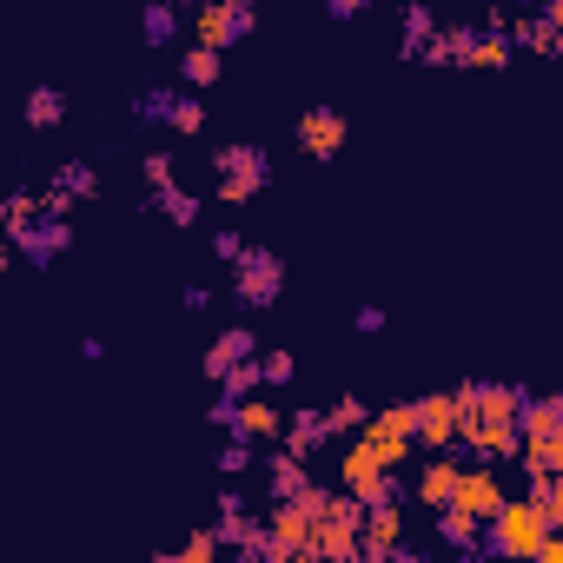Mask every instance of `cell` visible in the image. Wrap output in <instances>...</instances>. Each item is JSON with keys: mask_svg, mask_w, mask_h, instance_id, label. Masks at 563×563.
I'll use <instances>...</instances> for the list:
<instances>
[{"mask_svg": "<svg viewBox=\"0 0 563 563\" xmlns=\"http://www.w3.org/2000/svg\"><path fill=\"white\" fill-rule=\"evenodd\" d=\"M457 451L464 457H517V405H523V385H497V378H464L457 391Z\"/></svg>", "mask_w": 563, "mask_h": 563, "instance_id": "cell-1", "label": "cell"}, {"mask_svg": "<svg viewBox=\"0 0 563 563\" xmlns=\"http://www.w3.org/2000/svg\"><path fill=\"white\" fill-rule=\"evenodd\" d=\"M517 464L523 471H563V398H530L517 405Z\"/></svg>", "mask_w": 563, "mask_h": 563, "instance_id": "cell-2", "label": "cell"}, {"mask_svg": "<svg viewBox=\"0 0 563 563\" xmlns=\"http://www.w3.org/2000/svg\"><path fill=\"white\" fill-rule=\"evenodd\" d=\"M543 517H537V504L530 497H504L484 523H477V556H530L537 543H543Z\"/></svg>", "mask_w": 563, "mask_h": 563, "instance_id": "cell-3", "label": "cell"}, {"mask_svg": "<svg viewBox=\"0 0 563 563\" xmlns=\"http://www.w3.org/2000/svg\"><path fill=\"white\" fill-rule=\"evenodd\" d=\"M212 166H219V199H225V206H245V199L265 192V179H272V153H265L258 140H225V146L212 153Z\"/></svg>", "mask_w": 563, "mask_h": 563, "instance_id": "cell-4", "label": "cell"}, {"mask_svg": "<svg viewBox=\"0 0 563 563\" xmlns=\"http://www.w3.org/2000/svg\"><path fill=\"white\" fill-rule=\"evenodd\" d=\"M278 292H286V258L245 245V252L232 258V299H239L245 312H265V306H278Z\"/></svg>", "mask_w": 563, "mask_h": 563, "instance_id": "cell-5", "label": "cell"}, {"mask_svg": "<svg viewBox=\"0 0 563 563\" xmlns=\"http://www.w3.org/2000/svg\"><path fill=\"white\" fill-rule=\"evenodd\" d=\"M258 27V14H252V0H199L192 8V41H206V47H232V41H245Z\"/></svg>", "mask_w": 563, "mask_h": 563, "instance_id": "cell-6", "label": "cell"}, {"mask_svg": "<svg viewBox=\"0 0 563 563\" xmlns=\"http://www.w3.org/2000/svg\"><path fill=\"white\" fill-rule=\"evenodd\" d=\"M411 444H424V451H451L457 444V398L451 391L411 398Z\"/></svg>", "mask_w": 563, "mask_h": 563, "instance_id": "cell-7", "label": "cell"}, {"mask_svg": "<svg viewBox=\"0 0 563 563\" xmlns=\"http://www.w3.org/2000/svg\"><path fill=\"white\" fill-rule=\"evenodd\" d=\"M451 504L464 510V517H490L497 504H504V477H497V464H484V457H471V464H457V484H451Z\"/></svg>", "mask_w": 563, "mask_h": 563, "instance_id": "cell-8", "label": "cell"}, {"mask_svg": "<svg viewBox=\"0 0 563 563\" xmlns=\"http://www.w3.org/2000/svg\"><path fill=\"white\" fill-rule=\"evenodd\" d=\"M8 239H14V252H21V258H34V265H54V258L74 245V232H67V219H60V212H34V219H27V225H14Z\"/></svg>", "mask_w": 563, "mask_h": 563, "instance_id": "cell-9", "label": "cell"}, {"mask_svg": "<svg viewBox=\"0 0 563 563\" xmlns=\"http://www.w3.org/2000/svg\"><path fill=\"white\" fill-rule=\"evenodd\" d=\"M405 543V510H398V497L391 504H365V517H358V556H391Z\"/></svg>", "mask_w": 563, "mask_h": 563, "instance_id": "cell-10", "label": "cell"}, {"mask_svg": "<svg viewBox=\"0 0 563 563\" xmlns=\"http://www.w3.org/2000/svg\"><path fill=\"white\" fill-rule=\"evenodd\" d=\"M345 140H352V126H345L339 107H306V113H299V146H306L312 159H332Z\"/></svg>", "mask_w": 563, "mask_h": 563, "instance_id": "cell-11", "label": "cell"}, {"mask_svg": "<svg viewBox=\"0 0 563 563\" xmlns=\"http://www.w3.org/2000/svg\"><path fill=\"white\" fill-rule=\"evenodd\" d=\"M278 424H286V418H278V405H258V398H239V405H232V418H225V431H232V438H245V444L278 438Z\"/></svg>", "mask_w": 563, "mask_h": 563, "instance_id": "cell-12", "label": "cell"}, {"mask_svg": "<svg viewBox=\"0 0 563 563\" xmlns=\"http://www.w3.org/2000/svg\"><path fill=\"white\" fill-rule=\"evenodd\" d=\"M556 27H563V21H550L543 8H537V14H510V21H504L510 47H530V54H556Z\"/></svg>", "mask_w": 563, "mask_h": 563, "instance_id": "cell-13", "label": "cell"}, {"mask_svg": "<svg viewBox=\"0 0 563 563\" xmlns=\"http://www.w3.org/2000/svg\"><path fill=\"white\" fill-rule=\"evenodd\" d=\"M451 484H457V457L451 451H438L424 471H418V484H411V497L424 504V510H438V504H451Z\"/></svg>", "mask_w": 563, "mask_h": 563, "instance_id": "cell-14", "label": "cell"}, {"mask_svg": "<svg viewBox=\"0 0 563 563\" xmlns=\"http://www.w3.org/2000/svg\"><path fill=\"white\" fill-rule=\"evenodd\" d=\"M212 537H219V543H232V550H252L258 523L245 517V497H239V490H225V497H219V523H212Z\"/></svg>", "mask_w": 563, "mask_h": 563, "instance_id": "cell-15", "label": "cell"}, {"mask_svg": "<svg viewBox=\"0 0 563 563\" xmlns=\"http://www.w3.org/2000/svg\"><path fill=\"white\" fill-rule=\"evenodd\" d=\"M278 438H286V451H299V457H312L332 431H325V411H292L286 424H278Z\"/></svg>", "mask_w": 563, "mask_h": 563, "instance_id": "cell-16", "label": "cell"}, {"mask_svg": "<svg viewBox=\"0 0 563 563\" xmlns=\"http://www.w3.org/2000/svg\"><path fill=\"white\" fill-rule=\"evenodd\" d=\"M252 352H258V339H252V325H232V332H219V339H212V352H206V372L219 378L225 365H239V358H252Z\"/></svg>", "mask_w": 563, "mask_h": 563, "instance_id": "cell-17", "label": "cell"}, {"mask_svg": "<svg viewBox=\"0 0 563 563\" xmlns=\"http://www.w3.org/2000/svg\"><path fill=\"white\" fill-rule=\"evenodd\" d=\"M219 67H225V60H219V47L186 41V54H179V80H186V87H212V80H219Z\"/></svg>", "mask_w": 563, "mask_h": 563, "instance_id": "cell-18", "label": "cell"}, {"mask_svg": "<svg viewBox=\"0 0 563 563\" xmlns=\"http://www.w3.org/2000/svg\"><path fill=\"white\" fill-rule=\"evenodd\" d=\"M438 537H444L457 556H477V517H464L457 504H438Z\"/></svg>", "mask_w": 563, "mask_h": 563, "instance_id": "cell-19", "label": "cell"}, {"mask_svg": "<svg viewBox=\"0 0 563 563\" xmlns=\"http://www.w3.org/2000/svg\"><path fill=\"white\" fill-rule=\"evenodd\" d=\"M21 113H27V126H60L67 120V87H34L21 100Z\"/></svg>", "mask_w": 563, "mask_h": 563, "instance_id": "cell-20", "label": "cell"}, {"mask_svg": "<svg viewBox=\"0 0 563 563\" xmlns=\"http://www.w3.org/2000/svg\"><path fill=\"white\" fill-rule=\"evenodd\" d=\"M140 34H146V47H166V41L179 34V0H146Z\"/></svg>", "mask_w": 563, "mask_h": 563, "instance_id": "cell-21", "label": "cell"}, {"mask_svg": "<svg viewBox=\"0 0 563 563\" xmlns=\"http://www.w3.org/2000/svg\"><path fill=\"white\" fill-rule=\"evenodd\" d=\"M398 27H405V54H418V47H424V41L438 34V8H431V0H405Z\"/></svg>", "mask_w": 563, "mask_h": 563, "instance_id": "cell-22", "label": "cell"}, {"mask_svg": "<svg viewBox=\"0 0 563 563\" xmlns=\"http://www.w3.org/2000/svg\"><path fill=\"white\" fill-rule=\"evenodd\" d=\"M265 477H272V497H292L312 471H306V457L299 451H272V464H265Z\"/></svg>", "mask_w": 563, "mask_h": 563, "instance_id": "cell-23", "label": "cell"}, {"mask_svg": "<svg viewBox=\"0 0 563 563\" xmlns=\"http://www.w3.org/2000/svg\"><path fill=\"white\" fill-rule=\"evenodd\" d=\"M153 199H159V212H166L173 225H192V219H199V192H186L179 179H166V186H153Z\"/></svg>", "mask_w": 563, "mask_h": 563, "instance_id": "cell-24", "label": "cell"}, {"mask_svg": "<svg viewBox=\"0 0 563 563\" xmlns=\"http://www.w3.org/2000/svg\"><path fill=\"white\" fill-rule=\"evenodd\" d=\"M54 192H67V199H93V192H100V173H93L87 159H67V166L54 173Z\"/></svg>", "mask_w": 563, "mask_h": 563, "instance_id": "cell-25", "label": "cell"}, {"mask_svg": "<svg viewBox=\"0 0 563 563\" xmlns=\"http://www.w3.org/2000/svg\"><path fill=\"white\" fill-rule=\"evenodd\" d=\"M252 391H258V352L219 372V398H252Z\"/></svg>", "mask_w": 563, "mask_h": 563, "instance_id": "cell-26", "label": "cell"}, {"mask_svg": "<svg viewBox=\"0 0 563 563\" xmlns=\"http://www.w3.org/2000/svg\"><path fill=\"white\" fill-rule=\"evenodd\" d=\"M173 93H179V87H146V93H133V113H140L146 126H166V113H173Z\"/></svg>", "mask_w": 563, "mask_h": 563, "instance_id": "cell-27", "label": "cell"}, {"mask_svg": "<svg viewBox=\"0 0 563 563\" xmlns=\"http://www.w3.org/2000/svg\"><path fill=\"white\" fill-rule=\"evenodd\" d=\"M166 126H173V133H199V126H206V107H199V93H173V113H166Z\"/></svg>", "mask_w": 563, "mask_h": 563, "instance_id": "cell-28", "label": "cell"}, {"mask_svg": "<svg viewBox=\"0 0 563 563\" xmlns=\"http://www.w3.org/2000/svg\"><path fill=\"white\" fill-rule=\"evenodd\" d=\"M365 411H372L365 398H339V405L325 411V431H332V438H345V431H358V424H365Z\"/></svg>", "mask_w": 563, "mask_h": 563, "instance_id": "cell-29", "label": "cell"}, {"mask_svg": "<svg viewBox=\"0 0 563 563\" xmlns=\"http://www.w3.org/2000/svg\"><path fill=\"white\" fill-rule=\"evenodd\" d=\"M219 550H225V543H219V537H212V530H192V537H186V543H179V550H173V556H166V563H212V556H219Z\"/></svg>", "mask_w": 563, "mask_h": 563, "instance_id": "cell-30", "label": "cell"}, {"mask_svg": "<svg viewBox=\"0 0 563 563\" xmlns=\"http://www.w3.org/2000/svg\"><path fill=\"white\" fill-rule=\"evenodd\" d=\"M292 372H299V365H292V352H265V358H258V385H286Z\"/></svg>", "mask_w": 563, "mask_h": 563, "instance_id": "cell-31", "label": "cell"}, {"mask_svg": "<svg viewBox=\"0 0 563 563\" xmlns=\"http://www.w3.org/2000/svg\"><path fill=\"white\" fill-rule=\"evenodd\" d=\"M140 173H146V186H166V179H173V153H166V146H153V153L140 159Z\"/></svg>", "mask_w": 563, "mask_h": 563, "instance_id": "cell-32", "label": "cell"}, {"mask_svg": "<svg viewBox=\"0 0 563 563\" xmlns=\"http://www.w3.org/2000/svg\"><path fill=\"white\" fill-rule=\"evenodd\" d=\"M245 464H252V444H245V438H232V444L219 451V471H225V477H239Z\"/></svg>", "mask_w": 563, "mask_h": 563, "instance_id": "cell-33", "label": "cell"}, {"mask_svg": "<svg viewBox=\"0 0 563 563\" xmlns=\"http://www.w3.org/2000/svg\"><path fill=\"white\" fill-rule=\"evenodd\" d=\"M212 252H219V258H225V265H232V258H239V252H245V239H239V232H232V225H225V232H212Z\"/></svg>", "mask_w": 563, "mask_h": 563, "instance_id": "cell-34", "label": "cell"}, {"mask_svg": "<svg viewBox=\"0 0 563 563\" xmlns=\"http://www.w3.org/2000/svg\"><path fill=\"white\" fill-rule=\"evenodd\" d=\"M352 325H358V332H385V306H358Z\"/></svg>", "mask_w": 563, "mask_h": 563, "instance_id": "cell-35", "label": "cell"}, {"mask_svg": "<svg viewBox=\"0 0 563 563\" xmlns=\"http://www.w3.org/2000/svg\"><path fill=\"white\" fill-rule=\"evenodd\" d=\"M325 8H332V14H339V21H352V14H358V8H365V0H325Z\"/></svg>", "mask_w": 563, "mask_h": 563, "instance_id": "cell-36", "label": "cell"}, {"mask_svg": "<svg viewBox=\"0 0 563 563\" xmlns=\"http://www.w3.org/2000/svg\"><path fill=\"white\" fill-rule=\"evenodd\" d=\"M8 265H14V239H8V232H0V272H8Z\"/></svg>", "mask_w": 563, "mask_h": 563, "instance_id": "cell-37", "label": "cell"}, {"mask_svg": "<svg viewBox=\"0 0 563 563\" xmlns=\"http://www.w3.org/2000/svg\"><path fill=\"white\" fill-rule=\"evenodd\" d=\"M530 8H537V0H530Z\"/></svg>", "mask_w": 563, "mask_h": 563, "instance_id": "cell-38", "label": "cell"}]
</instances>
